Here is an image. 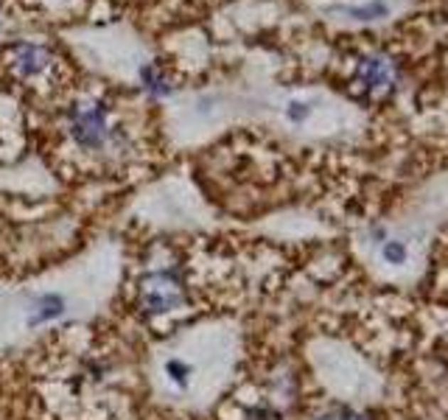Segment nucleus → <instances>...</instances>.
<instances>
[{
    "label": "nucleus",
    "mask_w": 448,
    "mask_h": 420,
    "mask_svg": "<svg viewBox=\"0 0 448 420\" xmlns=\"http://www.w3.org/2000/svg\"><path fill=\"white\" fill-rule=\"evenodd\" d=\"M65 132L76 149L87 154H124L129 138L121 124H115L107 104L98 98H79L65 112Z\"/></svg>",
    "instance_id": "f257e3e1"
},
{
    "label": "nucleus",
    "mask_w": 448,
    "mask_h": 420,
    "mask_svg": "<svg viewBox=\"0 0 448 420\" xmlns=\"http://www.w3.org/2000/svg\"><path fill=\"white\" fill-rule=\"evenodd\" d=\"M188 303V289H185V275L179 264H166L149 269V275L140 280L137 289V311L149 320L169 317L179 311Z\"/></svg>",
    "instance_id": "f03ea898"
},
{
    "label": "nucleus",
    "mask_w": 448,
    "mask_h": 420,
    "mask_svg": "<svg viewBox=\"0 0 448 420\" xmlns=\"http://www.w3.org/2000/svg\"><path fill=\"white\" fill-rule=\"evenodd\" d=\"M6 62H9L11 73H17L20 79H26V82H37V79H45V76L53 70L56 56H53L45 45L17 43V45L9 48Z\"/></svg>",
    "instance_id": "7ed1b4c3"
},
{
    "label": "nucleus",
    "mask_w": 448,
    "mask_h": 420,
    "mask_svg": "<svg viewBox=\"0 0 448 420\" xmlns=\"http://www.w3.org/2000/svg\"><path fill=\"white\" fill-rule=\"evenodd\" d=\"M356 85L358 90L370 98H384L395 85V68L387 56L381 53H367L358 59L356 68Z\"/></svg>",
    "instance_id": "20e7f679"
},
{
    "label": "nucleus",
    "mask_w": 448,
    "mask_h": 420,
    "mask_svg": "<svg viewBox=\"0 0 448 420\" xmlns=\"http://www.w3.org/2000/svg\"><path fill=\"white\" fill-rule=\"evenodd\" d=\"M140 82H143V87L151 95H169L174 90L171 76H169L163 68H157V65H146V68L140 70Z\"/></svg>",
    "instance_id": "39448f33"
},
{
    "label": "nucleus",
    "mask_w": 448,
    "mask_h": 420,
    "mask_svg": "<svg viewBox=\"0 0 448 420\" xmlns=\"http://www.w3.org/2000/svg\"><path fill=\"white\" fill-rule=\"evenodd\" d=\"M65 311V300L59 294H43L37 300V311L31 317V323H48V320H56L59 314Z\"/></svg>",
    "instance_id": "423d86ee"
},
{
    "label": "nucleus",
    "mask_w": 448,
    "mask_h": 420,
    "mask_svg": "<svg viewBox=\"0 0 448 420\" xmlns=\"http://www.w3.org/2000/svg\"><path fill=\"white\" fill-rule=\"evenodd\" d=\"M316 420H373L364 412H356V409H348V406H334L328 412H322Z\"/></svg>",
    "instance_id": "0eeeda50"
},
{
    "label": "nucleus",
    "mask_w": 448,
    "mask_h": 420,
    "mask_svg": "<svg viewBox=\"0 0 448 420\" xmlns=\"http://www.w3.org/2000/svg\"><path fill=\"white\" fill-rule=\"evenodd\" d=\"M384 258H387L390 264H401L403 258H406V247H403L401 241H390V244L384 247Z\"/></svg>",
    "instance_id": "6e6552de"
},
{
    "label": "nucleus",
    "mask_w": 448,
    "mask_h": 420,
    "mask_svg": "<svg viewBox=\"0 0 448 420\" xmlns=\"http://www.w3.org/2000/svg\"><path fill=\"white\" fill-rule=\"evenodd\" d=\"M169 373L174 375V381H177L179 387H185V375H188V367H185L182 362H177V359H174V362H169Z\"/></svg>",
    "instance_id": "1a4fd4ad"
},
{
    "label": "nucleus",
    "mask_w": 448,
    "mask_h": 420,
    "mask_svg": "<svg viewBox=\"0 0 448 420\" xmlns=\"http://www.w3.org/2000/svg\"><path fill=\"white\" fill-rule=\"evenodd\" d=\"M306 115H309V109H306L303 104H292V107H289V118H292V121H300V118H306Z\"/></svg>",
    "instance_id": "9d476101"
}]
</instances>
